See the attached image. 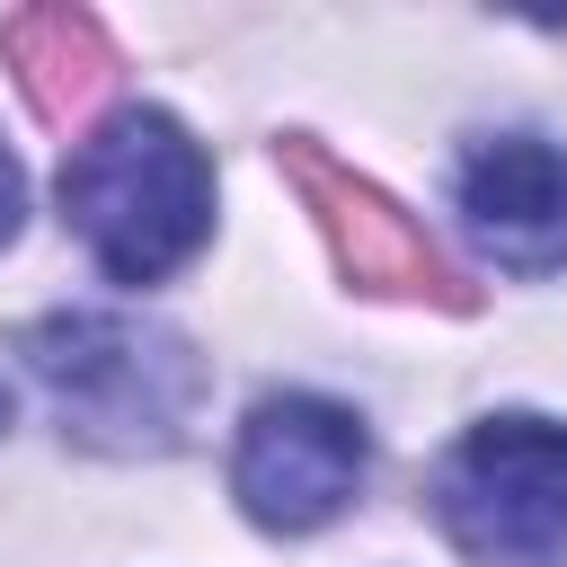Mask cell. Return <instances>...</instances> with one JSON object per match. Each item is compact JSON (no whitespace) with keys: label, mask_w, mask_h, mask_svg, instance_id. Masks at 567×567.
Instances as JSON below:
<instances>
[{"label":"cell","mask_w":567,"mask_h":567,"mask_svg":"<svg viewBox=\"0 0 567 567\" xmlns=\"http://www.w3.org/2000/svg\"><path fill=\"white\" fill-rule=\"evenodd\" d=\"M44 408L62 416L71 443L142 461V452H177L195 434V408L213 390L204 354L142 310H53L18 337Z\"/></svg>","instance_id":"1"},{"label":"cell","mask_w":567,"mask_h":567,"mask_svg":"<svg viewBox=\"0 0 567 567\" xmlns=\"http://www.w3.org/2000/svg\"><path fill=\"white\" fill-rule=\"evenodd\" d=\"M62 213L115 284H168L213 239V159L168 106H115L71 142Z\"/></svg>","instance_id":"2"},{"label":"cell","mask_w":567,"mask_h":567,"mask_svg":"<svg viewBox=\"0 0 567 567\" xmlns=\"http://www.w3.org/2000/svg\"><path fill=\"white\" fill-rule=\"evenodd\" d=\"M425 505L470 567H567V425L478 416L434 461Z\"/></svg>","instance_id":"3"},{"label":"cell","mask_w":567,"mask_h":567,"mask_svg":"<svg viewBox=\"0 0 567 567\" xmlns=\"http://www.w3.org/2000/svg\"><path fill=\"white\" fill-rule=\"evenodd\" d=\"M372 470L363 416L319 399V390H275L248 408L239 443H230V496L257 532H319L354 505Z\"/></svg>","instance_id":"4"},{"label":"cell","mask_w":567,"mask_h":567,"mask_svg":"<svg viewBox=\"0 0 567 567\" xmlns=\"http://www.w3.org/2000/svg\"><path fill=\"white\" fill-rule=\"evenodd\" d=\"M452 213L470 248L505 275H558L567 266V151L540 133H496L461 159Z\"/></svg>","instance_id":"5"},{"label":"cell","mask_w":567,"mask_h":567,"mask_svg":"<svg viewBox=\"0 0 567 567\" xmlns=\"http://www.w3.org/2000/svg\"><path fill=\"white\" fill-rule=\"evenodd\" d=\"M275 159H284V177L301 186V204L319 213L337 266H346L363 292H443V257H434V239H425L372 177L337 168L319 142H284Z\"/></svg>","instance_id":"6"},{"label":"cell","mask_w":567,"mask_h":567,"mask_svg":"<svg viewBox=\"0 0 567 567\" xmlns=\"http://www.w3.org/2000/svg\"><path fill=\"white\" fill-rule=\"evenodd\" d=\"M0 53L18 62V89L35 97V115L89 106V89L106 80V35L89 9H27L0 27Z\"/></svg>","instance_id":"7"},{"label":"cell","mask_w":567,"mask_h":567,"mask_svg":"<svg viewBox=\"0 0 567 567\" xmlns=\"http://www.w3.org/2000/svg\"><path fill=\"white\" fill-rule=\"evenodd\" d=\"M18 213H27V186H18V159L0 151V248L18 239Z\"/></svg>","instance_id":"8"}]
</instances>
